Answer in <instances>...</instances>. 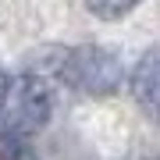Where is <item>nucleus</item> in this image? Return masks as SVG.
<instances>
[{
  "label": "nucleus",
  "mask_w": 160,
  "mask_h": 160,
  "mask_svg": "<svg viewBox=\"0 0 160 160\" xmlns=\"http://www.w3.org/2000/svg\"><path fill=\"white\" fill-rule=\"evenodd\" d=\"M61 78L82 96H110L125 78V64L118 61L114 50L86 43V46H75V50L64 53Z\"/></svg>",
  "instance_id": "f257e3e1"
},
{
  "label": "nucleus",
  "mask_w": 160,
  "mask_h": 160,
  "mask_svg": "<svg viewBox=\"0 0 160 160\" xmlns=\"http://www.w3.org/2000/svg\"><path fill=\"white\" fill-rule=\"evenodd\" d=\"M50 107H53V96H50V86L39 75H18L7 89V100H4V110H0V121H4V132L7 135H22L29 139L36 135L46 121H50Z\"/></svg>",
  "instance_id": "f03ea898"
},
{
  "label": "nucleus",
  "mask_w": 160,
  "mask_h": 160,
  "mask_svg": "<svg viewBox=\"0 0 160 160\" xmlns=\"http://www.w3.org/2000/svg\"><path fill=\"white\" fill-rule=\"evenodd\" d=\"M132 96L149 118L160 121V46L146 50L132 68Z\"/></svg>",
  "instance_id": "7ed1b4c3"
},
{
  "label": "nucleus",
  "mask_w": 160,
  "mask_h": 160,
  "mask_svg": "<svg viewBox=\"0 0 160 160\" xmlns=\"http://www.w3.org/2000/svg\"><path fill=\"white\" fill-rule=\"evenodd\" d=\"M0 160H43L22 135H7L0 132Z\"/></svg>",
  "instance_id": "20e7f679"
},
{
  "label": "nucleus",
  "mask_w": 160,
  "mask_h": 160,
  "mask_svg": "<svg viewBox=\"0 0 160 160\" xmlns=\"http://www.w3.org/2000/svg\"><path fill=\"white\" fill-rule=\"evenodd\" d=\"M86 4H89V11L96 18H121V14H128L139 0H86Z\"/></svg>",
  "instance_id": "39448f33"
},
{
  "label": "nucleus",
  "mask_w": 160,
  "mask_h": 160,
  "mask_svg": "<svg viewBox=\"0 0 160 160\" xmlns=\"http://www.w3.org/2000/svg\"><path fill=\"white\" fill-rule=\"evenodd\" d=\"M7 89H11V78H7V71L0 68V110H4V100H7Z\"/></svg>",
  "instance_id": "423d86ee"
}]
</instances>
